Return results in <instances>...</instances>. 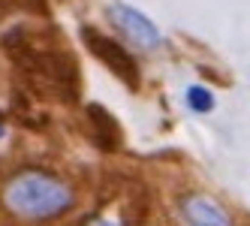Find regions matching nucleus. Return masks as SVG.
Masks as SVG:
<instances>
[{"mask_svg":"<svg viewBox=\"0 0 250 226\" xmlns=\"http://www.w3.org/2000/svg\"><path fill=\"white\" fill-rule=\"evenodd\" d=\"M0 136H3V124H0Z\"/></svg>","mask_w":250,"mask_h":226,"instance_id":"6e6552de","label":"nucleus"},{"mask_svg":"<svg viewBox=\"0 0 250 226\" xmlns=\"http://www.w3.org/2000/svg\"><path fill=\"white\" fill-rule=\"evenodd\" d=\"M87 118H91L94 142H97L100 148L112 151V148H118V145H121V130H118L115 121L105 115V109H103V106H91V109H87Z\"/></svg>","mask_w":250,"mask_h":226,"instance_id":"39448f33","label":"nucleus"},{"mask_svg":"<svg viewBox=\"0 0 250 226\" xmlns=\"http://www.w3.org/2000/svg\"><path fill=\"white\" fill-rule=\"evenodd\" d=\"M109 15H112V24L121 30V37L130 40L133 45L145 48V51L160 45V30H157L142 12H136V9H130V6H124V3H115V6L109 9Z\"/></svg>","mask_w":250,"mask_h":226,"instance_id":"7ed1b4c3","label":"nucleus"},{"mask_svg":"<svg viewBox=\"0 0 250 226\" xmlns=\"http://www.w3.org/2000/svg\"><path fill=\"white\" fill-rule=\"evenodd\" d=\"M82 40H84V45L91 48L94 55H97L105 66H109L118 79H124L130 88H139V69H136V61H133L115 40L103 37V33L94 30V27H82Z\"/></svg>","mask_w":250,"mask_h":226,"instance_id":"f03ea898","label":"nucleus"},{"mask_svg":"<svg viewBox=\"0 0 250 226\" xmlns=\"http://www.w3.org/2000/svg\"><path fill=\"white\" fill-rule=\"evenodd\" d=\"M187 106H190L193 112H211L214 97H211L208 88H202V84H193V88L187 91Z\"/></svg>","mask_w":250,"mask_h":226,"instance_id":"423d86ee","label":"nucleus"},{"mask_svg":"<svg viewBox=\"0 0 250 226\" xmlns=\"http://www.w3.org/2000/svg\"><path fill=\"white\" fill-rule=\"evenodd\" d=\"M91 226H121V223H115V220H105V217H97Z\"/></svg>","mask_w":250,"mask_h":226,"instance_id":"0eeeda50","label":"nucleus"},{"mask_svg":"<svg viewBox=\"0 0 250 226\" xmlns=\"http://www.w3.org/2000/svg\"><path fill=\"white\" fill-rule=\"evenodd\" d=\"M181 223L184 226H232L229 214L205 193H190L181 202Z\"/></svg>","mask_w":250,"mask_h":226,"instance_id":"20e7f679","label":"nucleus"},{"mask_svg":"<svg viewBox=\"0 0 250 226\" xmlns=\"http://www.w3.org/2000/svg\"><path fill=\"white\" fill-rule=\"evenodd\" d=\"M73 205V190L48 172H19L3 187V208L24 220H48Z\"/></svg>","mask_w":250,"mask_h":226,"instance_id":"f257e3e1","label":"nucleus"}]
</instances>
